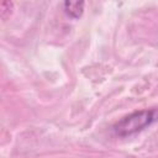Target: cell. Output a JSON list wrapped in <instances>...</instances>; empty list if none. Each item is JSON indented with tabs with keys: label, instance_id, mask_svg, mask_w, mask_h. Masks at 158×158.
Listing matches in <instances>:
<instances>
[{
	"label": "cell",
	"instance_id": "cell-1",
	"mask_svg": "<svg viewBox=\"0 0 158 158\" xmlns=\"http://www.w3.org/2000/svg\"><path fill=\"white\" fill-rule=\"evenodd\" d=\"M157 120H158V109L135 111L118 120L112 126V130L117 136L126 137L144 130L147 126L152 125Z\"/></svg>",
	"mask_w": 158,
	"mask_h": 158
},
{
	"label": "cell",
	"instance_id": "cell-2",
	"mask_svg": "<svg viewBox=\"0 0 158 158\" xmlns=\"http://www.w3.org/2000/svg\"><path fill=\"white\" fill-rule=\"evenodd\" d=\"M84 5H85L84 1H64L63 2L64 12L72 19H79L83 15Z\"/></svg>",
	"mask_w": 158,
	"mask_h": 158
}]
</instances>
